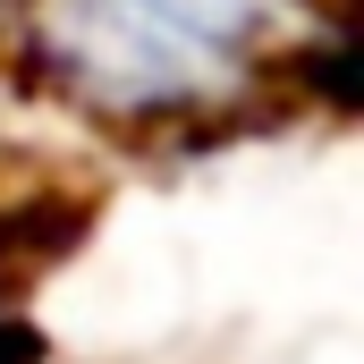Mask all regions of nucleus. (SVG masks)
Listing matches in <instances>:
<instances>
[{"label":"nucleus","instance_id":"obj_1","mask_svg":"<svg viewBox=\"0 0 364 364\" xmlns=\"http://www.w3.org/2000/svg\"><path fill=\"white\" fill-rule=\"evenodd\" d=\"M0 364H34V331H17V322H0Z\"/></svg>","mask_w":364,"mask_h":364}]
</instances>
